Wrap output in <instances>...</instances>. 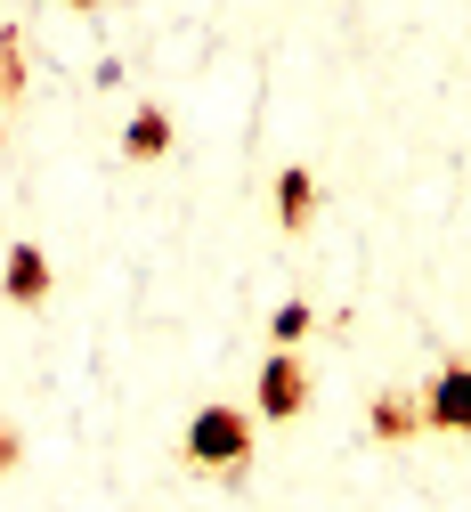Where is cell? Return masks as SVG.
Wrapping results in <instances>:
<instances>
[{"label":"cell","mask_w":471,"mask_h":512,"mask_svg":"<svg viewBox=\"0 0 471 512\" xmlns=\"http://www.w3.org/2000/svg\"><path fill=\"white\" fill-rule=\"evenodd\" d=\"M49 285H57V277H49V252H41V244H9V269H0V293H9L17 309H41V301H49Z\"/></svg>","instance_id":"cell-4"},{"label":"cell","mask_w":471,"mask_h":512,"mask_svg":"<svg viewBox=\"0 0 471 512\" xmlns=\"http://www.w3.org/2000/svg\"><path fill=\"white\" fill-rule=\"evenodd\" d=\"M268 196H277V228H285V236H301V228L317 220V171L285 163V171H277V187H268Z\"/></svg>","instance_id":"cell-5"},{"label":"cell","mask_w":471,"mask_h":512,"mask_svg":"<svg viewBox=\"0 0 471 512\" xmlns=\"http://www.w3.org/2000/svg\"><path fill=\"white\" fill-rule=\"evenodd\" d=\"M301 407H309V366H301L293 350H277V358L260 366V415H268V423H293Z\"/></svg>","instance_id":"cell-2"},{"label":"cell","mask_w":471,"mask_h":512,"mask_svg":"<svg viewBox=\"0 0 471 512\" xmlns=\"http://www.w3.org/2000/svg\"><path fill=\"white\" fill-rule=\"evenodd\" d=\"M252 456V415L244 407H204L187 423V464L195 472H236Z\"/></svg>","instance_id":"cell-1"},{"label":"cell","mask_w":471,"mask_h":512,"mask_svg":"<svg viewBox=\"0 0 471 512\" xmlns=\"http://www.w3.org/2000/svg\"><path fill=\"white\" fill-rule=\"evenodd\" d=\"M17 464H25V439H17V423H9V415H0V480H9Z\"/></svg>","instance_id":"cell-10"},{"label":"cell","mask_w":471,"mask_h":512,"mask_svg":"<svg viewBox=\"0 0 471 512\" xmlns=\"http://www.w3.org/2000/svg\"><path fill=\"white\" fill-rule=\"evenodd\" d=\"M423 407H431V431H455V439H471V358L439 366V382L423 391Z\"/></svg>","instance_id":"cell-3"},{"label":"cell","mask_w":471,"mask_h":512,"mask_svg":"<svg viewBox=\"0 0 471 512\" xmlns=\"http://www.w3.org/2000/svg\"><path fill=\"white\" fill-rule=\"evenodd\" d=\"M25 98V33L9 25V33H0V106H17Z\"/></svg>","instance_id":"cell-8"},{"label":"cell","mask_w":471,"mask_h":512,"mask_svg":"<svg viewBox=\"0 0 471 512\" xmlns=\"http://www.w3.org/2000/svg\"><path fill=\"white\" fill-rule=\"evenodd\" d=\"M65 9H98V0H65Z\"/></svg>","instance_id":"cell-11"},{"label":"cell","mask_w":471,"mask_h":512,"mask_svg":"<svg viewBox=\"0 0 471 512\" xmlns=\"http://www.w3.org/2000/svg\"><path fill=\"white\" fill-rule=\"evenodd\" d=\"M171 139H179L171 114H163V106H139V114H130V131H122V155H130V163H163Z\"/></svg>","instance_id":"cell-7"},{"label":"cell","mask_w":471,"mask_h":512,"mask_svg":"<svg viewBox=\"0 0 471 512\" xmlns=\"http://www.w3.org/2000/svg\"><path fill=\"white\" fill-rule=\"evenodd\" d=\"M366 423H374V439H415V431H431V407L415 391H382Z\"/></svg>","instance_id":"cell-6"},{"label":"cell","mask_w":471,"mask_h":512,"mask_svg":"<svg viewBox=\"0 0 471 512\" xmlns=\"http://www.w3.org/2000/svg\"><path fill=\"white\" fill-rule=\"evenodd\" d=\"M317 334V309L309 301H285L277 317H268V342H277V350H293V342H309Z\"/></svg>","instance_id":"cell-9"}]
</instances>
